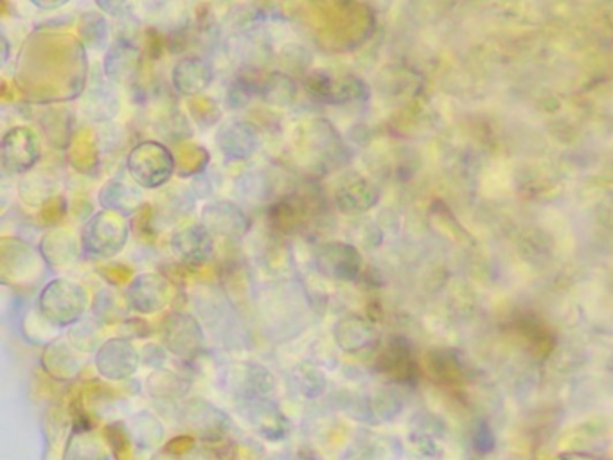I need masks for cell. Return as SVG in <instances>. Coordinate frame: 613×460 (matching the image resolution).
<instances>
[{"label":"cell","instance_id":"6da1fadb","mask_svg":"<svg viewBox=\"0 0 613 460\" xmlns=\"http://www.w3.org/2000/svg\"><path fill=\"white\" fill-rule=\"evenodd\" d=\"M177 168L175 155L166 144L159 141L139 142L132 148L126 169L135 184L143 189H159L166 186Z\"/></svg>","mask_w":613,"mask_h":460},{"label":"cell","instance_id":"74e56055","mask_svg":"<svg viewBox=\"0 0 613 460\" xmlns=\"http://www.w3.org/2000/svg\"><path fill=\"white\" fill-rule=\"evenodd\" d=\"M193 444H195V441H193L191 437L182 435V437H177V439H173V441L168 444L166 452L171 453V455H182V453L189 452V450L193 448Z\"/></svg>","mask_w":613,"mask_h":460},{"label":"cell","instance_id":"8fae6325","mask_svg":"<svg viewBox=\"0 0 613 460\" xmlns=\"http://www.w3.org/2000/svg\"><path fill=\"white\" fill-rule=\"evenodd\" d=\"M141 65H143L141 51L130 40L119 38L108 47L103 60V72L112 85L130 87L137 80Z\"/></svg>","mask_w":613,"mask_h":460},{"label":"cell","instance_id":"52a82bcc","mask_svg":"<svg viewBox=\"0 0 613 460\" xmlns=\"http://www.w3.org/2000/svg\"><path fill=\"white\" fill-rule=\"evenodd\" d=\"M315 266L328 279L355 281L362 270V254L349 243L331 241L317 248Z\"/></svg>","mask_w":613,"mask_h":460},{"label":"cell","instance_id":"5b68a950","mask_svg":"<svg viewBox=\"0 0 613 460\" xmlns=\"http://www.w3.org/2000/svg\"><path fill=\"white\" fill-rule=\"evenodd\" d=\"M42 157L40 142L33 130L26 126H15L2 137L0 164L8 175H26L35 168Z\"/></svg>","mask_w":613,"mask_h":460},{"label":"cell","instance_id":"f35d334b","mask_svg":"<svg viewBox=\"0 0 613 460\" xmlns=\"http://www.w3.org/2000/svg\"><path fill=\"white\" fill-rule=\"evenodd\" d=\"M29 2L36 6V8L42 9V11H54V9L67 6L71 0H29Z\"/></svg>","mask_w":613,"mask_h":460},{"label":"cell","instance_id":"8992f818","mask_svg":"<svg viewBox=\"0 0 613 460\" xmlns=\"http://www.w3.org/2000/svg\"><path fill=\"white\" fill-rule=\"evenodd\" d=\"M225 387L240 399L270 398L276 380L267 367L254 362H234L223 374Z\"/></svg>","mask_w":613,"mask_h":460},{"label":"cell","instance_id":"60d3db41","mask_svg":"<svg viewBox=\"0 0 613 460\" xmlns=\"http://www.w3.org/2000/svg\"><path fill=\"white\" fill-rule=\"evenodd\" d=\"M565 460H601V459H597V457H592V455H587V453H585V455H583V453H570V455H567V457H565Z\"/></svg>","mask_w":613,"mask_h":460},{"label":"cell","instance_id":"5bb4252c","mask_svg":"<svg viewBox=\"0 0 613 460\" xmlns=\"http://www.w3.org/2000/svg\"><path fill=\"white\" fill-rule=\"evenodd\" d=\"M202 225L213 236L236 239L243 238L249 232L250 220L247 214L241 211V207L227 200H220L205 205L202 211Z\"/></svg>","mask_w":613,"mask_h":460},{"label":"cell","instance_id":"d6986e66","mask_svg":"<svg viewBox=\"0 0 613 460\" xmlns=\"http://www.w3.org/2000/svg\"><path fill=\"white\" fill-rule=\"evenodd\" d=\"M143 187L137 186L134 180L128 182L125 178L117 177L108 180L105 186L99 191V204L110 213L121 214V216H132V214L143 205Z\"/></svg>","mask_w":613,"mask_h":460},{"label":"cell","instance_id":"9a60e30c","mask_svg":"<svg viewBox=\"0 0 613 460\" xmlns=\"http://www.w3.org/2000/svg\"><path fill=\"white\" fill-rule=\"evenodd\" d=\"M214 81V69L211 63L200 56L180 58L171 71V85L178 96L195 98Z\"/></svg>","mask_w":613,"mask_h":460},{"label":"cell","instance_id":"7c38bea8","mask_svg":"<svg viewBox=\"0 0 613 460\" xmlns=\"http://www.w3.org/2000/svg\"><path fill=\"white\" fill-rule=\"evenodd\" d=\"M216 144L225 159L243 162L258 153L261 135L249 121H232L216 133Z\"/></svg>","mask_w":613,"mask_h":460},{"label":"cell","instance_id":"e575fe53","mask_svg":"<svg viewBox=\"0 0 613 460\" xmlns=\"http://www.w3.org/2000/svg\"><path fill=\"white\" fill-rule=\"evenodd\" d=\"M71 340L81 351H92L98 347L99 333L90 322H76L71 329Z\"/></svg>","mask_w":613,"mask_h":460},{"label":"cell","instance_id":"e0dca14e","mask_svg":"<svg viewBox=\"0 0 613 460\" xmlns=\"http://www.w3.org/2000/svg\"><path fill=\"white\" fill-rule=\"evenodd\" d=\"M171 250L186 265H204L213 256L214 236L202 223L186 225L171 236Z\"/></svg>","mask_w":613,"mask_h":460},{"label":"cell","instance_id":"44dd1931","mask_svg":"<svg viewBox=\"0 0 613 460\" xmlns=\"http://www.w3.org/2000/svg\"><path fill=\"white\" fill-rule=\"evenodd\" d=\"M380 371L401 383H409L416 378V363L405 338H392L391 344L380 356Z\"/></svg>","mask_w":613,"mask_h":460},{"label":"cell","instance_id":"603a6c76","mask_svg":"<svg viewBox=\"0 0 613 460\" xmlns=\"http://www.w3.org/2000/svg\"><path fill=\"white\" fill-rule=\"evenodd\" d=\"M335 342L340 349L347 353L362 351L365 347H371L376 342V329L360 317H346L338 320L335 324Z\"/></svg>","mask_w":613,"mask_h":460},{"label":"cell","instance_id":"2e32d148","mask_svg":"<svg viewBox=\"0 0 613 460\" xmlns=\"http://www.w3.org/2000/svg\"><path fill=\"white\" fill-rule=\"evenodd\" d=\"M319 200L308 193H292L277 200L270 209V220L277 230L285 234H294L310 222Z\"/></svg>","mask_w":613,"mask_h":460},{"label":"cell","instance_id":"cb8c5ba5","mask_svg":"<svg viewBox=\"0 0 613 460\" xmlns=\"http://www.w3.org/2000/svg\"><path fill=\"white\" fill-rule=\"evenodd\" d=\"M297 96V83L286 72L274 71L261 74L258 81V98L272 107H290Z\"/></svg>","mask_w":613,"mask_h":460},{"label":"cell","instance_id":"ab89813d","mask_svg":"<svg viewBox=\"0 0 613 460\" xmlns=\"http://www.w3.org/2000/svg\"><path fill=\"white\" fill-rule=\"evenodd\" d=\"M0 44H2V65L8 62L9 60V42L6 36H2V40H0Z\"/></svg>","mask_w":613,"mask_h":460},{"label":"cell","instance_id":"836d02e7","mask_svg":"<svg viewBox=\"0 0 613 460\" xmlns=\"http://www.w3.org/2000/svg\"><path fill=\"white\" fill-rule=\"evenodd\" d=\"M238 193L252 204H259L272 193V182L263 171H250L238 180Z\"/></svg>","mask_w":613,"mask_h":460},{"label":"cell","instance_id":"1f68e13d","mask_svg":"<svg viewBox=\"0 0 613 460\" xmlns=\"http://www.w3.org/2000/svg\"><path fill=\"white\" fill-rule=\"evenodd\" d=\"M80 33L83 45L90 51L105 49L108 45V38H110L107 18L98 13H89L81 20Z\"/></svg>","mask_w":613,"mask_h":460},{"label":"cell","instance_id":"4fadbf2b","mask_svg":"<svg viewBox=\"0 0 613 460\" xmlns=\"http://www.w3.org/2000/svg\"><path fill=\"white\" fill-rule=\"evenodd\" d=\"M184 417L186 425L207 443H220L231 428L227 414L204 399L189 401L184 408Z\"/></svg>","mask_w":613,"mask_h":460},{"label":"cell","instance_id":"4316f807","mask_svg":"<svg viewBox=\"0 0 613 460\" xmlns=\"http://www.w3.org/2000/svg\"><path fill=\"white\" fill-rule=\"evenodd\" d=\"M42 365L45 371L58 380H71V378H76L80 372V362L63 342H56L45 349Z\"/></svg>","mask_w":613,"mask_h":460},{"label":"cell","instance_id":"30bf717a","mask_svg":"<svg viewBox=\"0 0 613 460\" xmlns=\"http://www.w3.org/2000/svg\"><path fill=\"white\" fill-rule=\"evenodd\" d=\"M128 304L143 315L164 310L171 301V284L159 274H143L135 277L128 286Z\"/></svg>","mask_w":613,"mask_h":460},{"label":"cell","instance_id":"9c48e42d","mask_svg":"<svg viewBox=\"0 0 613 460\" xmlns=\"http://www.w3.org/2000/svg\"><path fill=\"white\" fill-rule=\"evenodd\" d=\"M241 414L268 441H281L290 432L285 414L268 398L241 399Z\"/></svg>","mask_w":613,"mask_h":460},{"label":"cell","instance_id":"d590c367","mask_svg":"<svg viewBox=\"0 0 613 460\" xmlns=\"http://www.w3.org/2000/svg\"><path fill=\"white\" fill-rule=\"evenodd\" d=\"M94 311L99 319L116 320L123 313V304L117 302L112 293H99L98 301L94 304Z\"/></svg>","mask_w":613,"mask_h":460},{"label":"cell","instance_id":"f546056e","mask_svg":"<svg viewBox=\"0 0 613 460\" xmlns=\"http://www.w3.org/2000/svg\"><path fill=\"white\" fill-rule=\"evenodd\" d=\"M128 430L130 437L141 448H155L164 439V428L160 425L159 419L148 412L135 416L134 421L128 425Z\"/></svg>","mask_w":613,"mask_h":460},{"label":"cell","instance_id":"3957f363","mask_svg":"<svg viewBox=\"0 0 613 460\" xmlns=\"http://www.w3.org/2000/svg\"><path fill=\"white\" fill-rule=\"evenodd\" d=\"M87 292L69 279H54L40 295V311L54 326H69L81 319L87 308Z\"/></svg>","mask_w":613,"mask_h":460},{"label":"cell","instance_id":"d4e9b609","mask_svg":"<svg viewBox=\"0 0 613 460\" xmlns=\"http://www.w3.org/2000/svg\"><path fill=\"white\" fill-rule=\"evenodd\" d=\"M2 254H8V256L15 257L17 261H11V259H2V275H4V281L8 279V275H13L15 281H18L20 277H27V270L31 272L33 268L38 266V259L35 250L29 247L24 241H18V239L4 238L2 239Z\"/></svg>","mask_w":613,"mask_h":460},{"label":"cell","instance_id":"7402d4cb","mask_svg":"<svg viewBox=\"0 0 613 460\" xmlns=\"http://www.w3.org/2000/svg\"><path fill=\"white\" fill-rule=\"evenodd\" d=\"M119 107H121L119 96H117L116 90L112 89V83L110 85H105V83L92 85L87 90L83 103H81L83 114L94 123L112 121L119 112Z\"/></svg>","mask_w":613,"mask_h":460},{"label":"cell","instance_id":"ac0fdd59","mask_svg":"<svg viewBox=\"0 0 613 460\" xmlns=\"http://www.w3.org/2000/svg\"><path fill=\"white\" fill-rule=\"evenodd\" d=\"M96 363L108 380H125L139 369V353L128 340L117 338L99 347Z\"/></svg>","mask_w":613,"mask_h":460},{"label":"cell","instance_id":"ba28073f","mask_svg":"<svg viewBox=\"0 0 613 460\" xmlns=\"http://www.w3.org/2000/svg\"><path fill=\"white\" fill-rule=\"evenodd\" d=\"M162 337L169 353L186 360L195 358L204 347V333L198 320L184 313L169 315L162 326Z\"/></svg>","mask_w":613,"mask_h":460},{"label":"cell","instance_id":"ffe728a7","mask_svg":"<svg viewBox=\"0 0 613 460\" xmlns=\"http://www.w3.org/2000/svg\"><path fill=\"white\" fill-rule=\"evenodd\" d=\"M333 198L342 213L356 214L371 209L378 200V193L365 178L347 177L337 184Z\"/></svg>","mask_w":613,"mask_h":460},{"label":"cell","instance_id":"277c9868","mask_svg":"<svg viewBox=\"0 0 613 460\" xmlns=\"http://www.w3.org/2000/svg\"><path fill=\"white\" fill-rule=\"evenodd\" d=\"M303 89L315 103L333 107L358 103L369 96L367 85L360 78L335 76L328 71L308 72L304 76Z\"/></svg>","mask_w":613,"mask_h":460},{"label":"cell","instance_id":"8d00e7d4","mask_svg":"<svg viewBox=\"0 0 613 460\" xmlns=\"http://www.w3.org/2000/svg\"><path fill=\"white\" fill-rule=\"evenodd\" d=\"M135 2L137 0H96L98 8L114 18L128 17L134 9Z\"/></svg>","mask_w":613,"mask_h":460},{"label":"cell","instance_id":"f1b7e54d","mask_svg":"<svg viewBox=\"0 0 613 460\" xmlns=\"http://www.w3.org/2000/svg\"><path fill=\"white\" fill-rule=\"evenodd\" d=\"M63 460H108L103 444L90 430L74 432Z\"/></svg>","mask_w":613,"mask_h":460},{"label":"cell","instance_id":"484cf974","mask_svg":"<svg viewBox=\"0 0 613 460\" xmlns=\"http://www.w3.org/2000/svg\"><path fill=\"white\" fill-rule=\"evenodd\" d=\"M40 252H42L45 263H49V265H71L72 261L76 259V254H78V245H76V239L72 238V234H69V232L51 230L42 238Z\"/></svg>","mask_w":613,"mask_h":460},{"label":"cell","instance_id":"4dcf8cb0","mask_svg":"<svg viewBox=\"0 0 613 460\" xmlns=\"http://www.w3.org/2000/svg\"><path fill=\"white\" fill-rule=\"evenodd\" d=\"M146 387L153 398L173 399L186 394L187 383L175 372L157 371L148 378Z\"/></svg>","mask_w":613,"mask_h":460},{"label":"cell","instance_id":"7a4b0ae2","mask_svg":"<svg viewBox=\"0 0 613 460\" xmlns=\"http://www.w3.org/2000/svg\"><path fill=\"white\" fill-rule=\"evenodd\" d=\"M128 236L130 225L126 216L103 211L94 214L85 225L81 234V245L87 256L108 259L117 256L125 248Z\"/></svg>","mask_w":613,"mask_h":460},{"label":"cell","instance_id":"83f0119b","mask_svg":"<svg viewBox=\"0 0 613 460\" xmlns=\"http://www.w3.org/2000/svg\"><path fill=\"white\" fill-rule=\"evenodd\" d=\"M292 380H294L295 387L303 394L304 398H319L328 387V380H326L324 372L311 362L297 363L294 371H292Z\"/></svg>","mask_w":613,"mask_h":460},{"label":"cell","instance_id":"d6a6232c","mask_svg":"<svg viewBox=\"0 0 613 460\" xmlns=\"http://www.w3.org/2000/svg\"><path fill=\"white\" fill-rule=\"evenodd\" d=\"M54 180L44 173L29 175L20 182V196L26 200V204H45L54 195Z\"/></svg>","mask_w":613,"mask_h":460}]
</instances>
